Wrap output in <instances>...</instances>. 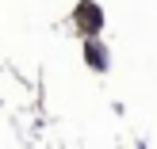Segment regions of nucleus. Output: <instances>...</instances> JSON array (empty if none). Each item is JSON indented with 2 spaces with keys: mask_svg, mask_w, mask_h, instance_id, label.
I'll return each mask as SVG.
<instances>
[{
  "mask_svg": "<svg viewBox=\"0 0 157 149\" xmlns=\"http://www.w3.org/2000/svg\"><path fill=\"white\" fill-rule=\"evenodd\" d=\"M77 23H81V27H88V31H96V27H100V12H96L92 4L77 8Z\"/></svg>",
  "mask_w": 157,
  "mask_h": 149,
  "instance_id": "1",
  "label": "nucleus"
}]
</instances>
